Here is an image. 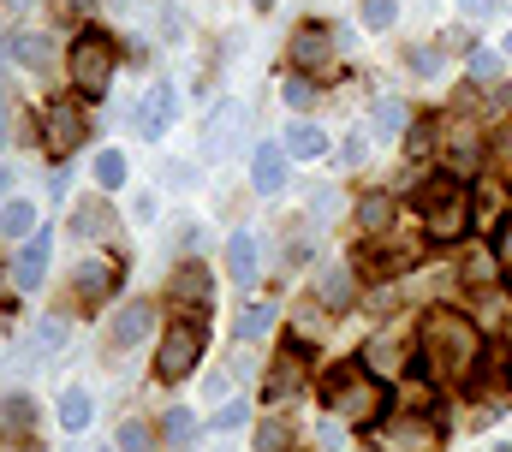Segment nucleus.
<instances>
[{
    "label": "nucleus",
    "mask_w": 512,
    "mask_h": 452,
    "mask_svg": "<svg viewBox=\"0 0 512 452\" xmlns=\"http://www.w3.org/2000/svg\"><path fill=\"white\" fill-rule=\"evenodd\" d=\"M507 54H512V36H507Z\"/></svg>",
    "instance_id": "nucleus-43"
},
{
    "label": "nucleus",
    "mask_w": 512,
    "mask_h": 452,
    "mask_svg": "<svg viewBox=\"0 0 512 452\" xmlns=\"http://www.w3.org/2000/svg\"><path fill=\"white\" fill-rule=\"evenodd\" d=\"M149 328H155V304L149 298H131L126 310L114 316V351H131L137 339H149Z\"/></svg>",
    "instance_id": "nucleus-10"
},
{
    "label": "nucleus",
    "mask_w": 512,
    "mask_h": 452,
    "mask_svg": "<svg viewBox=\"0 0 512 452\" xmlns=\"http://www.w3.org/2000/svg\"><path fill=\"white\" fill-rule=\"evenodd\" d=\"M227 274H233L239 286L256 280V238L251 232H233V238H227Z\"/></svg>",
    "instance_id": "nucleus-15"
},
{
    "label": "nucleus",
    "mask_w": 512,
    "mask_h": 452,
    "mask_svg": "<svg viewBox=\"0 0 512 452\" xmlns=\"http://www.w3.org/2000/svg\"><path fill=\"white\" fill-rule=\"evenodd\" d=\"M322 298H328V304H352V274H346V268H334V274L322 280Z\"/></svg>",
    "instance_id": "nucleus-32"
},
{
    "label": "nucleus",
    "mask_w": 512,
    "mask_h": 452,
    "mask_svg": "<svg viewBox=\"0 0 512 452\" xmlns=\"http://www.w3.org/2000/svg\"><path fill=\"white\" fill-rule=\"evenodd\" d=\"M364 155H370L364 137H346V167H364Z\"/></svg>",
    "instance_id": "nucleus-40"
},
{
    "label": "nucleus",
    "mask_w": 512,
    "mask_h": 452,
    "mask_svg": "<svg viewBox=\"0 0 512 452\" xmlns=\"http://www.w3.org/2000/svg\"><path fill=\"white\" fill-rule=\"evenodd\" d=\"M405 125H411V113L399 108V102H376V131L382 137H405Z\"/></svg>",
    "instance_id": "nucleus-26"
},
{
    "label": "nucleus",
    "mask_w": 512,
    "mask_h": 452,
    "mask_svg": "<svg viewBox=\"0 0 512 452\" xmlns=\"http://www.w3.org/2000/svg\"><path fill=\"white\" fill-rule=\"evenodd\" d=\"M292 161H316V155H328V137L310 125V119H298V125H286V143H280Z\"/></svg>",
    "instance_id": "nucleus-14"
},
{
    "label": "nucleus",
    "mask_w": 512,
    "mask_h": 452,
    "mask_svg": "<svg viewBox=\"0 0 512 452\" xmlns=\"http://www.w3.org/2000/svg\"><path fill=\"white\" fill-rule=\"evenodd\" d=\"M96 185H102V191H120V185H126V155H120V149H102V155H96Z\"/></svg>",
    "instance_id": "nucleus-20"
},
{
    "label": "nucleus",
    "mask_w": 512,
    "mask_h": 452,
    "mask_svg": "<svg viewBox=\"0 0 512 452\" xmlns=\"http://www.w3.org/2000/svg\"><path fill=\"white\" fill-rule=\"evenodd\" d=\"M328 411L340 417V423H382L387 417V387L370 375V363H340L334 375H328Z\"/></svg>",
    "instance_id": "nucleus-2"
},
{
    "label": "nucleus",
    "mask_w": 512,
    "mask_h": 452,
    "mask_svg": "<svg viewBox=\"0 0 512 452\" xmlns=\"http://www.w3.org/2000/svg\"><path fill=\"white\" fill-rule=\"evenodd\" d=\"M471 78H477V84H501V54L477 48V54H471Z\"/></svg>",
    "instance_id": "nucleus-29"
},
{
    "label": "nucleus",
    "mask_w": 512,
    "mask_h": 452,
    "mask_svg": "<svg viewBox=\"0 0 512 452\" xmlns=\"http://www.w3.org/2000/svg\"><path fill=\"white\" fill-rule=\"evenodd\" d=\"M108 452H114V447H108Z\"/></svg>",
    "instance_id": "nucleus-46"
},
{
    "label": "nucleus",
    "mask_w": 512,
    "mask_h": 452,
    "mask_svg": "<svg viewBox=\"0 0 512 452\" xmlns=\"http://www.w3.org/2000/svg\"><path fill=\"white\" fill-rule=\"evenodd\" d=\"M417 209H423V226L435 238H459L471 226V185L459 173H435L423 191H417Z\"/></svg>",
    "instance_id": "nucleus-3"
},
{
    "label": "nucleus",
    "mask_w": 512,
    "mask_h": 452,
    "mask_svg": "<svg viewBox=\"0 0 512 452\" xmlns=\"http://www.w3.org/2000/svg\"><path fill=\"white\" fill-rule=\"evenodd\" d=\"M18 452H36V447H18Z\"/></svg>",
    "instance_id": "nucleus-44"
},
{
    "label": "nucleus",
    "mask_w": 512,
    "mask_h": 452,
    "mask_svg": "<svg viewBox=\"0 0 512 452\" xmlns=\"http://www.w3.org/2000/svg\"><path fill=\"white\" fill-rule=\"evenodd\" d=\"M393 18H399V0H364V24L370 30H387Z\"/></svg>",
    "instance_id": "nucleus-31"
},
{
    "label": "nucleus",
    "mask_w": 512,
    "mask_h": 452,
    "mask_svg": "<svg viewBox=\"0 0 512 452\" xmlns=\"http://www.w3.org/2000/svg\"><path fill=\"white\" fill-rule=\"evenodd\" d=\"M108 274H114V268H102V262H84V268H78V298H84V304H96V298L108 292Z\"/></svg>",
    "instance_id": "nucleus-24"
},
{
    "label": "nucleus",
    "mask_w": 512,
    "mask_h": 452,
    "mask_svg": "<svg viewBox=\"0 0 512 452\" xmlns=\"http://www.w3.org/2000/svg\"><path fill=\"white\" fill-rule=\"evenodd\" d=\"M292 381H298V357H280V363H274V375H268V399L292 393Z\"/></svg>",
    "instance_id": "nucleus-30"
},
{
    "label": "nucleus",
    "mask_w": 512,
    "mask_h": 452,
    "mask_svg": "<svg viewBox=\"0 0 512 452\" xmlns=\"http://www.w3.org/2000/svg\"><path fill=\"white\" fill-rule=\"evenodd\" d=\"M84 131H90V125H84L78 108H66V102L48 108V149H54V155H72V149L84 143Z\"/></svg>",
    "instance_id": "nucleus-9"
},
{
    "label": "nucleus",
    "mask_w": 512,
    "mask_h": 452,
    "mask_svg": "<svg viewBox=\"0 0 512 452\" xmlns=\"http://www.w3.org/2000/svg\"><path fill=\"white\" fill-rule=\"evenodd\" d=\"M387 441H393V447H405V452H423L429 441H435V429H429V423H417V417H405Z\"/></svg>",
    "instance_id": "nucleus-22"
},
{
    "label": "nucleus",
    "mask_w": 512,
    "mask_h": 452,
    "mask_svg": "<svg viewBox=\"0 0 512 452\" xmlns=\"http://www.w3.org/2000/svg\"><path fill=\"white\" fill-rule=\"evenodd\" d=\"M12 6H30V0H12Z\"/></svg>",
    "instance_id": "nucleus-42"
},
{
    "label": "nucleus",
    "mask_w": 512,
    "mask_h": 452,
    "mask_svg": "<svg viewBox=\"0 0 512 452\" xmlns=\"http://www.w3.org/2000/svg\"><path fill=\"white\" fill-rule=\"evenodd\" d=\"M495 452H512V447H495Z\"/></svg>",
    "instance_id": "nucleus-45"
},
{
    "label": "nucleus",
    "mask_w": 512,
    "mask_h": 452,
    "mask_svg": "<svg viewBox=\"0 0 512 452\" xmlns=\"http://www.w3.org/2000/svg\"><path fill=\"white\" fill-rule=\"evenodd\" d=\"M477 357H483V339H477V328H471L465 316L435 310V316L423 322V369H429V375L459 381V375L477 369Z\"/></svg>",
    "instance_id": "nucleus-1"
},
{
    "label": "nucleus",
    "mask_w": 512,
    "mask_h": 452,
    "mask_svg": "<svg viewBox=\"0 0 512 452\" xmlns=\"http://www.w3.org/2000/svg\"><path fill=\"white\" fill-rule=\"evenodd\" d=\"M256 447L262 452H286V429H280V423H262V429H256Z\"/></svg>",
    "instance_id": "nucleus-36"
},
{
    "label": "nucleus",
    "mask_w": 512,
    "mask_h": 452,
    "mask_svg": "<svg viewBox=\"0 0 512 452\" xmlns=\"http://www.w3.org/2000/svg\"><path fill=\"white\" fill-rule=\"evenodd\" d=\"M60 345H66V316H42L36 334H30V351H36V357H54Z\"/></svg>",
    "instance_id": "nucleus-19"
},
{
    "label": "nucleus",
    "mask_w": 512,
    "mask_h": 452,
    "mask_svg": "<svg viewBox=\"0 0 512 452\" xmlns=\"http://www.w3.org/2000/svg\"><path fill=\"white\" fill-rule=\"evenodd\" d=\"M203 322L197 316H185V322H173V328H161V351H155V381H185L191 369H197V357H203Z\"/></svg>",
    "instance_id": "nucleus-5"
},
{
    "label": "nucleus",
    "mask_w": 512,
    "mask_h": 452,
    "mask_svg": "<svg viewBox=\"0 0 512 452\" xmlns=\"http://www.w3.org/2000/svg\"><path fill=\"white\" fill-rule=\"evenodd\" d=\"M167 292H173V298H185V304H197V310H203V304H215V286H209V274H203L197 262H185V268L167 280Z\"/></svg>",
    "instance_id": "nucleus-13"
},
{
    "label": "nucleus",
    "mask_w": 512,
    "mask_h": 452,
    "mask_svg": "<svg viewBox=\"0 0 512 452\" xmlns=\"http://www.w3.org/2000/svg\"><path fill=\"white\" fill-rule=\"evenodd\" d=\"M114 36H102V30H84L78 42H72V54H66V72H72V84H78V96H108L114 90Z\"/></svg>",
    "instance_id": "nucleus-4"
},
{
    "label": "nucleus",
    "mask_w": 512,
    "mask_h": 452,
    "mask_svg": "<svg viewBox=\"0 0 512 452\" xmlns=\"http://www.w3.org/2000/svg\"><path fill=\"white\" fill-rule=\"evenodd\" d=\"M12 131H18V113H12V102H6V96H0V143H6Z\"/></svg>",
    "instance_id": "nucleus-39"
},
{
    "label": "nucleus",
    "mask_w": 512,
    "mask_h": 452,
    "mask_svg": "<svg viewBox=\"0 0 512 452\" xmlns=\"http://www.w3.org/2000/svg\"><path fill=\"white\" fill-rule=\"evenodd\" d=\"M0 232H6V238H30V232H36V203H30V197L0 203Z\"/></svg>",
    "instance_id": "nucleus-17"
},
{
    "label": "nucleus",
    "mask_w": 512,
    "mask_h": 452,
    "mask_svg": "<svg viewBox=\"0 0 512 452\" xmlns=\"http://www.w3.org/2000/svg\"><path fill=\"white\" fill-rule=\"evenodd\" d=\"M60 423H66V435H78V429L90 423V393H84V387H66V393H60Z\"/></svg>",
    "instance_id": "nucleus-18"
},
{
    "label": "nucleus",
    "mask_w": 512,
    "mask_h": 452,
    "mask_svg": "<svg viewBox=\"0 0 512 452\" xmlns=\"http://www.w3.org/2000/svg\"><path fill=\"white\" fill-rule=\"evenodd\" d=\"M72 221H78L84 238H96V232H108V203H78V215H72Z\"/></svg>",
    "instance_id": "nucleus-27"
},
{
    "label": "nucleus",
    "mask_w": 512,
    "mask_h": 452,
    "mask_svg": "<svg viewBox=\"0 0 512 452\" xmlns=\"http://www.w3.org/2000/svg\"><path fill=\"white\" fill-rule=\"evenodd\" d=\"M12 54H18V66H30V72H54V42H48V36H36V30H30V36H18V42H12Z\"/></svg>",
    "instance_id": "nucleus-16"
},
{
    "label": "nucleus",
    "mask_w": 512,
    "mask_h": 452,
    "mask_svg": "<svg viewBox=\"0 0 512 452\" xmlns=\"http://www.w3.org/2000/svg\"><path fill=\"white\" fill-rule=\"evenodd\" d=\"M30 417H36V405H30V399H24V393H18V399H6V405H0V423H6V429H12V435H18V429H30Z\"/></svg>",
    "instance_id": "nucleus-28"
},
{
    "label": "nucleus",
    "mask_w": 512,
    "mask_h": 452,
    "mask_svg": "<svg viewBox=\"0 0 512 452\" xmlns=\"http://www.w3.org/2000/svg\"><path fill=\"white\" fill-rule=\"evenodd\" d=\"M251 6H256V12H262V6H268V0H251Z\"/></svg>",
    "instance_id": "nucleus-41"
},
{
    "label": "nucleus",
    "mask_w": 512,
    "mask_h": 452,
    "mask_svg": "<svg viewBox=\"0 0 512 452\" xmlns=\"http://www.w3.org/2000/svg\"><path fill=\"white\" fill-rule=\"evenodd\" d=\"M286 102H292V108H310V102H316V84L292 78V84H286Z\"/></svg>",
    "instance_id": "nucleus-38"
},
{
    "label": "nucleus",
    "mask_w": 512,
    "mask_h": 452,
    "mask_svg": "<svg viewBox=\"0 0 512 452\" xmlns=\"http://www.w3.org/2000/svg\"><path fill=\"white\" fill-rule=\"evenodd\" d=\"M245 417H251V411H245V405H239V399H227V405H221V411H215V429H239V423H245Z\"/></svg>",
    "instance_id": "nucleus-37"
},
{
    "label": "nucleus",
    "mask_w": 512,
    "mask_h": 452,
    "mask_svg": "<svg viewBox=\"0 0 512 452\" xmlns=\"http://www.w3.org/2000/svg\"><path fill=\"white\" fill-rule=\"evenodd\" d=\"M489 250H495V268H507L512 274V221L495 226V244H489Z\"/></svg>",
    "instance_id": "nucleus-33"
},
{
    "label": "nucleus",
    "mask_w": 512,
    "mask_h": 452,
    "mask_svg": "<svg viewBox=\"0 0 512 452\" xmlns=\"http://www.w3.org/2000/svg\"><path fill=\"white\" fill-rule=\"evenodd\" d=\"M274 328V304H245L239 310V339H262Z\"/></svg>",
    "instance_id": "nucleus-23"
},
{
    "label": "nucleus",
    "mask_w": 512,
    "mask_h": 452,
    "mask_svg": "<svg viewBox=\"0 0 512 452\" xmlns=\"http://www.w3.org/2000/svg\"><path fill=\"white\" fill-rule=\"evenodd\" d=\"M191 435H197L191 411H167V441H191Z\"/></svg>",
    "instance_id": "nucleus-34"
},
{
    "label": "nucleus",
    "mask_w": 512,
    "mask_h": 452,
    "mask_svg": "<svg viewBox=\"0 0 512 452\" xmlns=\"http://www.w3.org/2000/svg\"><path fill=\"white\" fill-rule=\"evenodd\" d=\"M173 113H179V90H173V84H155V90L143 96V108H137V131H143V137H161V131L173 125Z\"/></svg>",
    "instance_id": "nucleus-8"
},
{
    "label": "nucleus",
    "mask_w": 512,
    "mask_h": 452,
    "mask_svg": "<svg viewBox=\"0 0 512 452\" xmlns=\"http://www.w3.org/2000/svg\"><path fill=\"white\" fill-rule=\"evenodd\" d=\"M239 131H245V108H239V102H221V108L209 113V125H203V155H209V161L233 155V149H239Z\"/></svg>",
    "instance_id": "nucleus-6"
},
{
    "label": "nucleus",
    "mask_w": 512,
    "mask_h": 452,
    "mask_svg": "<svg viewBox=\"0 0 512 452\" xmlns=\"http://www.w3.org/2000/svg\"><path fill=\"white\" fill-rule=\"evenodd\" d=\"M328 54H334V42H328V24H298L292 30V60L298 66H328Z\"/></svg>",
    "instance_id": "nucleus-11"
},
{
    "label": "nucleus",
    "mask_w": 512,
    "mask_h": 452,
    "mask_svg": "<svg viewBox=\"0 0 512 452\" xmlns=\"http://www.w3.org/2000/svg\"><path fill=\"white\" fill-rule=\"evenodd\" d=\"M251 185L262 191V197H274L280 185H286V149H274V143H262L251 161Z\"/></svg>",
    "instance_id": "nucleus-12"
},
{
    "label": "nucleus",
    "mask_w": 512,
    "mask_h": 452,
    "mask_svg": "<svg viewBox=\"0 0 512 452\" xmlns=\"http://www.w3.org/2000/svg\"><path fill=\"white\" fill-rule=\"evenodd\" d=\"M364 363H370V369L382 363V375H393V369L405 363V345H399V339H393V334H382V339H376V345H370V351H364Z\"/></svg>",
    "instance_id": "nucleus-21"
},
{
    "label": "nucleus",
    "mask_w": 512,
    "mask_h": 452,
    "mask_svg": "<svg viewBox=\"0 0 512 452\" xmlns=\"http://www.w3.org/2000/svg\"><path fill=\"white\" fill-rule=\"evenodd\" d=\"M48 256H54V238H48V226H36V232L24 238L18 262H12V286H18V292H36L42 274H48Z\"/></svg>",
    "instance_id": "nucleus-7"
},
{
    "label": "nucleus",
    "mask_w": 512,
    "mask_h": 452,
    "mask_svg": "<svg viewBox=\"0 0 512 452\" xmlns=\"http://www.w3.org/2000/svg\"><path fill=\"white\" fill-rule=\"evenodd\" d=\"M120 452H149V429L143 423H126L120 429Z\"/></svg>",
    "instance_id": "nucleus-35"
},
{
    "label": "nucleus",
    "mask_w": 512,
    "mask_h": 452,
    "mask_svg": "<svg viewBox=\"0 0 512 452\" xmlns=\"http://www.w3.org/2000/svg\"><path fill=\"white\" fill-rule=\"evenodd\" d=\"M387 221H393V203H387V197H364V203H358V226H364V232H382Z\"/></svg>",
    "instance_id": "nucleus-25"
}]
</instances>
